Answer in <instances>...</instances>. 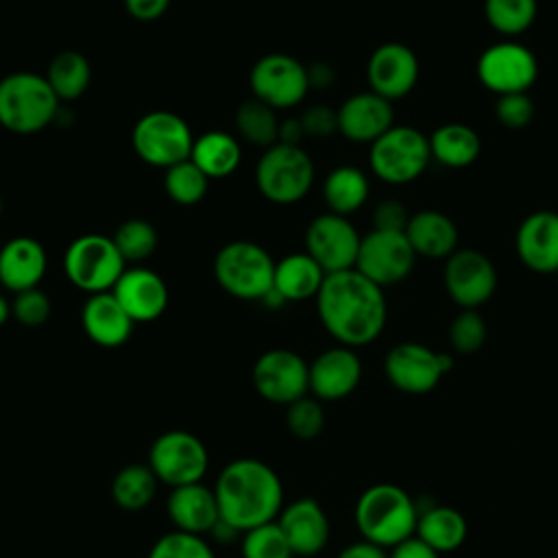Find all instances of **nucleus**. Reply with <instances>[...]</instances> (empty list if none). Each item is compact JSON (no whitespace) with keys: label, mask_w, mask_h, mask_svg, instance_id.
I'll return each mask as SVG.
<instances>
[{"label":"nucleus","mask_w":558,"mask_h":558,"mask_svg":"<svg viewBox=\"0 0 558 558\" xmlns=\"http://www.w3.org/2000/svg\"><path fill=\"white\" fill-rule=\"evenodd\" d=\"M316 312L325 331L351 349L377 340L388 320L384 288L355 268L325 277L316 294Z\"/></svg>","instance_id":"f257e3e1"},{"label":"nucleus","mask_w":558,"mask_h":558,"mask_svg":"<svg viewBox=\"0 0 558 558\" xmlns=\"http://www.w3.org/2000/svg\"><path fill=\"white\" fill-rule=\"evenodd\" d=\"M214 493L220 519L240 534L275 521L283 508V484L277 471L255 458H238L225 464Z\"/></svg>","instance_id":"f03ea898"},{"label":"nucleus","mask_w":558,"mask_h":558,"mask_svg":"<svg viewBox=\"0 0 558 558\" xmlns=\"http://www.w3.org/2000/svg\"><path fill=\"white\" fill-rule=\"evenodd\" d=\"M355 525L364 541H371L384 549L408 541L416 532L418 508L397 484H373L355 501Z\"/></svg>","instance_id":"7ed1b4c3"},{"label":"nucleus","mask_w":558,"mask_h":558,"mask_svg":"<svg viewBox=\"0 0 558 558\" xmlns=\"http://www.w3.org/2000/svg\"><path fill=\"white\" fill-rule=\"evenodd\" d=\"M59 98L46 76L11 72L0 78V126L13 135H35L57 120Z\"/></svg>","instance_id":"20e7f679"},{"label":"nucleus","mask_w":558,"mask_h":558,"mask_svg":"<svg viewBox=\"0 0 558 558\" xmlns=\"http://www.w3.org/2000/svg\"><path fill=\"white\" fill-rule=\"evenodd\" d=\"M275 264L264 246L235 240L216 253L214 277L227 294L240 301H262L272 290Z\"/></svg>","instance_id":"39448f33"},{"label":"nucleus","mask_w":558,"mask_h":558,"mask_svg":"<svg viewBox=\"0 0 558 558\" xmlns=\"http://www.w3.org/2000/svg\"><path fill=\"white\" fill-rule=\"evenodd\" d=\"M314 161L301 146L272 144L255 166V185L272 205H294L303 201L314 185Z\"/></svg>","instance_id":"423d86ee"},{"label":"nucleus","mask_w":558,"mask_h":558,"mask_svg":"<svg viewBox=\"0 0 558 558\" xmlns=\"http://www.w3.org/2000/svg\"><path fill=\"white\" fill-rule=\"evenodd\" d=\"M429 137L410 124H395L368 148L371 172L390 185L416 181L429 166Z\"/></svg>","instance_id":"0eeeda50"},{"label":"nucleus","mask_w":558,"mask_h":558,"mask_svg":"<svg viewBox=\"0 0 558 558\" xmlns=\"http://www.w3.org/2000/svg\"><path fill=\"white\" fill-rule=\"evenodd\" d=\"M63 270L68 281L87 292H109L126 270L111 235L102 233H83L74 238L63 255Z\"/></svg>","instance_id":"6e6552de"},{"label":"nucleus","mask_w":558,"mask_h":558,"mask_svg":"<svg viewBox=\"0 0 558 558\" xmlns=\"http://www.w3.org/2000/svg\"><path fill=\"white\" fill-rule=\"evenodd\" d=\"M131 144L144 163L168 170L170 166L190 159L194 135L179 113L157 109L144 113L135 122Z\"/></svg>","instance_id":"1a4fd4ad"},{"label":"nucleus","mask_w":558,"mask_h":558,"mask_svg":"<svg viewBox=\"0 0 558 558\" xmlns=\"http://www.w3.org/2000/svg\"><path fill=\"white\" fill-rule=\"evenodd\" d=\"M146 464L153 469L159 484L177 488L203 480L209 466V453L203 440L192 432L168 429L153 440Z\"/></svg>","instance_id":"9d476101"},{"label":"nucleus","mask_w":558,"mask_h":558,"mask_svg":"<svg viewBox=\"0 0 558 558\" xmlns=\"http://www.w3.org/2000/svg\"><path fill=\"white\" fill-rule=\"evenodd\" d=\"M248 85L253 98L266 102L275 111L301 105L312 89L307 65L286 52H270L259 57L251 68Z\"/></svg>","instance_id":"9b49d317"},{"label":"nucleus","mask_w":558,"mask_h":558,"mask_svg":"<svg viewBox=\"0 0 558 558\" xmlns=\"http://www.w3.org/2000/svg\"><path fill=\"white\" fill-rule=\"evenodd\" d=\"M475 72L480 83L497 96L521 94L536 83L538 61L527 46L504 39L480 54Z\"/></svg>","instance_id":"f8f14e48"},{"label":"nucleus","mask_w":558,"mask_h":558,"mask_svg":"<svg viewBox=\"0 0 558 558\" xmlns=\"http://www.w3.org/2000/svg\"><path fill=\"white\" fill-rule=\"evenodd\" d=\"M453 368L451 353H438L421 342H399L384 360L386 379L405 395H425Z\"/></svg>","instance_id":"ddd939ff"},{"label":"nucleus","mask_w":558,"mask_h":558,"mask_svg":"<svg viewBox=\"0 0 558 558\" xmlns=\"http://www.w3.org/2000/svg\"><path fill=\"white\" fill-rule=\"evenodd\" d=\"M416 264V253L405 231L371 229L362 235L355 270L379 288L395 286L410 277Z\"/></svg>","instance_id":"4468645a"},{"label":"nucleus","mask_w":558,"mask_h":558,"mask_svg":"<svg viewBox=\"0 0 558 558\" xmlns=\"http://www.w3.org/2000/svg\"><path fill=\"white\" fill-rule=\"evenodd\" d=\"M257 395L275 405H290L310 392V364L290 349L264 351L251 371Z\"/></svg>","instance_id":"2eb2a0df"},{"label":"nucleus","mask_w":558,"mask_h":558,"mask_svg":"<svg viewBox=\"0 0 558 558\" xmlns=\"http://www.w3.org/2000/svg\"><path fill=\"white\" fill-rule=\"evenodd\" d=\"M362 235L347 216L331 211L318 214L305 229V253L325 275L351 270L357 262Z\"/></svg>","instance_id":"dca6fc26"},{"label":"nucleus","mask_w":558,"mask_h":558,"mask_svg":"<svg viewBox=\"0 0 558 558\" xmlns=\"http://www.w3.org/2000/svg\"><path fill=\"white\" fill-rule=\"evenodd\" d=\"M442 283L460 310H477L497 290L495 264L477 248H458L445 259Z\"/></svg>","instance_id":"f3484780"},{"label":"nucleus","mask_w":558,"mask_h":558,"mask_svg":"<svg viewBox=\"0 0 558 558\" xmlns=\"http://www.w3.org/2000/svg\"><path fill=\"white\" fill-rule=\"evenodd\" d=\"M418 74V57L401 41H386L377 46L366 61L371 92L390 102L405 98L416 87Z\"/></svg>","instance_id":"a211bd4d"},{"label":"nucleus","mask_w":558,"mask_h":558,"mask_svg":"<svg viewBox=\"0 0 558 558\" xmlns=\"http://www.w3.org/2000/svg\"><path fill=\"white\" fill-rule=\"evenodd\" d=\"M521 264L538 275L558 272V211L538 209L527 214L514 235Z\"/></svg>","instance_id":"6ab92c4d"},{"label":"nucleus","mask_w":558,"mask_h":558,"mask_svg":"<svg viewBox=\"0 0 558 558\" xmlns=\"http://www.w3.org/2000/svg\"><path fill=\"white\" fill-rule=\"evenodd\" d=\"M362 379V360L351 347H331L310 362V392L318 401L349 397Z\"/></svg>","instance_id":"aec40b11"},{"label":"nucleus","mask_w":558,"mask_h":558,"mask_svg":"<svg viewBox=\"0 0 558 558\" xmlns=\"http://www.w3.org/2000/svg\"><path fill=\"white\" fill-rule=\"evenodd\" d=\"M338 133L355 144H373L395 126L392 102L375 92H357L338 109Z\"/></svg>","instance_id":"412c9836"},{"label":"nucleus","mask_w":558,"mask_h":558,"mask_svg":"<svg viewBox=\"0 0 558 558\" xmlns=\"http://www.w3.org/2000/svg\"><path fill=\"white\" fill-rule=\"evenodd\" d=\"M133 323L157 320L168 307L166 281L146 266H126L111 290Z\"/></svg>","instance_id":"4be33fe9"},{"label":"nucleus","mask_w":558,"mask_h":558,"mask_svg":"<svg viewBox=\"0 0 558 558\" xmlns=\"http://www.w3.org/2000/svg\"><path fill=\"white\" fill-rule=\"evenodd\" d=\"M277 523L283 530L294 556H316L325 549L331 532L327 512L314 497H299L283 504Z\"/></svg>","instance_id":"5701e85b"},{"label":"nucleus","mask_w":558,"mask_h":558,"mask_svg":"<svg viewBox=\"0 0 558 558\" xmlns=\"http://www.w3.org/2000/svg\"><path fill=\"white\" fill-rule=\"evenodd\" d=\"M46 270L48 253L31 235H15L0 248V286L13 294L39 288Z\"/></svg>","instance_id":"b1692460"},{"label":"nucleus","mask_w":558,"mask_h":558,"mask_svg":"<svg viewBox=\"0 0 558 558\" xmlns=\"http://www.w3.org/2000/svg\"><path fill=\"white\" fill-rule=\"evenodd\" d=\"M166 510L174 530L185 534L207 536L220 521L216 493L203 482L170 488Z\"/></svg>","instance_id":"393cba45"},{"label":"nucleus","mask_w":558,"mask_h":558,"mask_svg":"<svg viewBox=\"0 0 558 558\" xmlns=\"http://www.w3.org/2000/svg\"><path fill=\"white\" fill-rule=\"evenodd\" d=\"M81 325L85 336L105 349L122 347L133 333V318L124 312L116 294L98 292L89 294L81 310Z\"/></svg>","instance_id":"a878e982"},{"label":"nucleus","mask_w":558,"mask_h":558,"mask_svg":"<svg viewBox=\"0 0 558 558\" xmlns=\"http://www.w3.org/2000/svg\"><path fill=\"white\" fill-rule=\"evenodd\" d=\"M405 235L416 253L425 259H447L458 251V227L456 222L438 209H421L410 214Z\"/></svg>","instance_id":"bb28decb"},{"label":"nucleus","mask_w":558,"mask_h":558,"mask_svg":"<svg viewBox=\"0 0 558 558\" xmlns=\"http://www.w3.org/2000/svg\"><path fill=\"white\" fill-rule=\"evenodd\" d=\"M416 508H418V521H416L414 536H418L434 551L447 554L458 549L466 541L469 525L460 510L442 504L421 506L418 501H416Z\"/></svg>","instance_id":"cd10ccee"},{"label":"nucleus","mask_w":558,"mask_h":558,"mask_svg":"<svg viewBox=\"0 0 558 558\" xmlns=\"http://www.w3.org/2000/svg\"><path fill=\"white\" fill-rule=\"evenodd\" d=\"M325 277V270L305 251L290 253L275 264L272 288L286 299V303L316 299Z\"/></svg>","instance_id":"c85d7f7f"},{"label":"nucleus","mask_w":558,"mask_h":558,"mask_svg":"<svg viewBox=\"0 0 558 558\" xmlns=\"http://www.w3.org/2000/svg\"><path fill=\"white\" fill-rule=\"evenodd\" d=\"M190 161L211 181L233 174L242 161V148L235 135L227 131H207L194 137Z\"/></svg>","instance_id":"c756f323"},{"label":"nucleus","mask_w":558,"mask_h":558,"mask_svg":"<svg viewBox=\"0 0 558 558\" xmlns=\"http://www.w3.org/2000/svg\"><path fill=\"white\" fill-rule=\"evenodd\" d=\"M429 137V150L432 159L438 161L445 168H466L475 163L482 150V140L477 131L462 122H447L434 129Z\"/></svg>","instance_id":"7c9ffc66"},{"label":"nucleus","mask_w":558,"mask_h":558,"mask_svg":"<svg viewBox=\"0 0 558 558\" xmlns=\"http://www.w3.org/2000/svg\"><path fill=\"white\" fill-rule=\"evenodd\" d=\"M368 177L355 166H338L323 181V201L327 211L338 216H351L368 201Z\"/></svg>","instance_id":"2f4dec72"},{"label":"nucleus","mask_w":558,"mask_h":558,"mask_svg":"<svg viewBox=\"0 0 558 558\" xmlns=\"http://www.w3.org/2000/svg\"><path fill=\"white\" fill-rule=\"evenodd\" d=\"M46 81L61 105L78 100L92 81V65L78 50H61L52 57Z\"/></svg>","instance_id":"473e14b6"},{"label":"nucleus","mask_w":558,"mask_h":558,"mask_svg":"<svg viewBox=\"0 0 558 558\" xmlns=\"http://www.w3.org/2000/svg\"><path fill=\"white\" fill-rule=\"evenodd\" d=\"M159 480L148 464H126L111 480V497L126 512L144 510L157 495Z\"/></svg>","instance_id":"72a5a7b5"},{"label":"nucleus","mask_w":558,"mask_h":558,"mask_svg":"<svg viewBox=\"0 0 558 558\" xmlns=\"http://www.w3.org/2000/svg\"><path fill=\"white\" fill-rule=\"evenodd\" d=\"M235 131L242 140H246L253 146L259 148H270L279 140V118L272 107L257 98H248L238 105L235 116Z\"/></svg>","instance_id":"f704fd0d"},{"label":"nucleus","mask_w":558,"mask_h":558,"mask_svg":"<svg viewBox=\"0 0 558 558\" xmlns=\"http://www.w3.org/2000/svg\"><path fill=\"white\" fill-rule=\"evenodd\" d=\"M538 13V0H484V15L493 31L512 39L525 33Z\"/></svg>","instance_id":"c9c22d12"},{"label":"nucleus","mask_w":558,"mask_h":558,"mask_svg":"<svg viewBox=\"0 0 558 558\" xmlns=\"http://www.w3.org/2000/svg\"><path fill=\"white\" fill-rule=\"evenodd\" d=\"M111 238L126 266H142V262H146L155 253L159 242L157 229L144 218L124 220Z\"/></svg>","instance_id":"e433bc0d"},{"label":"nucleus","mask_w":558,"mask_h":558,"mask_svg":"<svg viewBox=\"0 0 558 558\" xmlns=\"http://www.w3.org/2000/svg\"><path fill=\"white\" fill-rule=\"evenodd\" d=\"M207 187L209 179L190 159L163 170V190L177 205H198L205 198Z\"/></svg>","instance_id":"4c0bfd02"},{"label":"nucleus","mask_w":558,"mask_h":558,"mask_svg":"<svg viewBox=\"0 0 558 558\" xmlns=\"http://www.w3.org/2000/svg\"><path fill=\"white\" fill-rule=\"evenodd\" d=\"M242 558H292L290 543L279 527L277 519L264 525H257L253 530H246L242 534Z\"/></svg>","instance_id":"58836bf2"},{"label":"nucleus","mask_w":558,"mask_h":558,"mask_svg":"<svg viewBox=\"0 0 558 558\" xmlns=\"http://www.w3.org/2000/svg\"><path fill=\"white\" fill-rule=\"evenodd\" d=\"M286 427L299 440H314L325 429V410L316 397H301L286 405Z\"/></svg>","instance_id":"ea45409f"},{"label":"nucleus","mask_w":558,"mask_h":558,"mask_svg":"<svg viewBox=\"0 0 558 558\" xmlns=\"http://www.w3.org/2000/svg\"><path fill=\"white\" fill-rule=\"evenodd\" d=\"M146 558H216L205 536L172 530L159 536Z\"/></svg>","instance_id":"a19ab883"},{"label":"nucleus","mask_w":558,"mask_h":558,"mask_svg":"<svg viewBox=\"0 0 558 558\" xmlns=\"http://www.w3.org/2000/svg\"><path fill=\"white\" fill-rule=\"evenodd\" d=\"M488 329L477 310H460V314L449 325V342L456 353L471 355L480 351L486 342Z\"/></svg>","instance_id":"79ce46f5"},{"label":"nucleus","mask_w":558,"mask_h":558,"mask_svg":"<svg viewBox=\"0 0 558 558\" xmlns=\"http://www.w3.org/2000/svg\"><path fill=\"white\" fill-rule=\"evenodd\" d=\"M50 299L39 288L17 292L11 301V314L24 327H41L50 318Z\"/></svg>","instance_id":"37998d69"},{"label":"nucleus","mask_w":558,"mask_h":558,"mask_svg":"<svg viewBox=\"0 0 558 558\" xmlns=\"http://www.w3.org/2000/svg\"><path fill=\"white\" fill-rule=\"evenodd\" d=\"M495 116H497L499 124L506 129H512V131L525 129L534 118V102L527 96V92L497 96Z\"/></svg>","instance_id":"c03bdc74"},{"label":"nucleus","mask_w":558,"mask_h":558,"mask_svg":"<svg viewBox=\"0 0 558 558\" xmlns=\"http://www.w3.org/2000/svg\"><path fill=\"white\" fill-rule=\"evenodd\" d=\"M305 137H329L338 133V111L327 105H312L299 116Z\"/></svg>","instance_id":"a18cd8bd"},{"label":"nucleus","mask_w":558,"mask_h":558,"mask_svg":"<svg viewBox=\"0 0 558 558\" xmlns=\"http://www.w3.org/2000/svg\"><path fill=\"white\" fill-rule=\"evenodd\" d=\"M410 211L395 198L379 201L373 209V229L379 231H405Z\"/></svg>","instance_id":"49530a36"},{"label":"nucleus","mask_w":558,"mask_h":558,"mask_svg":"<svg viewBox=\"0 0 558 558\" xmlns=\"http://www.w3.org/2000/svg\"><path fill=\"white\" fill-rule=\"evenodd\" d=\"M122 2L126 13L140 22H153L161 17L170 7V0H122Z\"/></svg>","instance_id":"de8ad7c7"},{"label":"nucleus","mask_w":558,"mask_h":558,"mask_svg":"<svg viewBox=\"0 0 558 558\" xmlns=\"http://www.w3.org/2000/svg\"><path fill=\"white\" fill-rule=\"evenodd\" d=\"M388 558H440V554L434 551L429 545H425L418 536H412V538L395 545L390 549Z\"/></svg>","instance_id":"09e8293b"},{"label":"nucleus","mask_w":558,"mask_h":558,"mask_svg":"<svg viewBox=\"0 0 558 558\" xmlns=\"http://www.w3.org/2000/svg\"><path fill=\"white\" fill-rule=\"evenodd\" d=\"M338 558H388V551L371 541H355L351 545H347Z\"/></svg>","instance_id":"8fccbe9b"},{"label":"nucleus","mask_w":558,"mask_h":558,"mask_svg":"<svg viewBox=\"0 0 558 558\" xmlns=\"http://www.w3.org/2000/svg\"><path fill=\"white\" fill-rule=\"evenodd\" d=\"M307 76H310V87L325 89L336 81V70L327 61H318L314 65H307Z\"/></svg>","instance_id":"3c124183"},{"label":"nucleus","mask_w":558,"mask_h":558,"mask_svg":"<svg viewBox=\"0 0 558 558\" xmlns=\"http://www.w3.org/2000/svg\"><path fill=\"white\" fill-rule=\"evenodd\" d=\"M305 137V131H303V124L299 118H286L279 122V140L281 144H290V146H301Z\"/></svg>","instance_id":"603ef678"},{"label":"nucleus","mask_w":558,"mask_h":558,"mask_svg":"<svg viewBox=\"0 0 558 558\" xmlns=\"http://www.w3.org/2000/svg\"><path fill=\"white\" fill-rule=\"evenodd\" d=\"M240 532L235 530V527H231L229 523H225L222 519L211 527V532L207 534V536H211L216 543H222V545H229L231 541H235V536H238Z\"/></svg>","instance_id":"864d4df0"},{"label":"nucleus","mask_w":558,"mask_h":558,"mask_svg":"<svg viewBox=\"0 0 558 558\" xmlns=\"http://www.w3.org/2000/svg\"><path fill=\"white\" fill-rule=\"evenodd\" d=\"M9 316H13V314H11V303L7 301L4 294H0V327L9 320Z\"/></svg>","instance_id":"5fc2aeb1"},{"label":"nucleus","mask_w":558,"mask_h":558,"mask_svg":"<svg viewBox=\"0 0 558 558\" xmlns=\"http://www.w3.org/2000/svg\"><path fill=\"white\" fill-rule=\"evenodd\" d=\"M2 211H4V203H2V196H0V216H2Z\"/></svg>","instance_id":"6e6d98bb"},{"label":"nucleus","mask_w":558,"mask_h":558,"mask_svg":"<svg viewBox=\"0 0 558 558\" xmlns=\"http://www.w3.org/2000/svg\"><path fill=\"white\" fill-rule=\"evenodd\" d=\"M556 275H558V272H556Z\"/></svg>","instance_id":"4d7b16f0"}]
</instances>
